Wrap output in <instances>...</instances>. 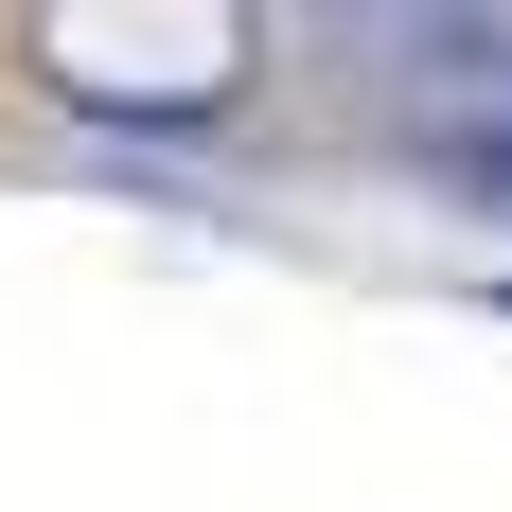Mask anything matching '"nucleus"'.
<instances>
[{"mask_svg": "<svg viewBox=\"0 0 512 512\" xmlns=\"http://www.w3.org/2000/svg\"><path fill=\"white\" fill-rule=\"evenodd\" d=\"M53 71H124V89H230V71H248V18H177V36L53 18Z\"/></svg>", "mask_w": 512, "mask_h": 512, "instance_id": "nucleus-1", "label": "nucleus"}]
</instances>
